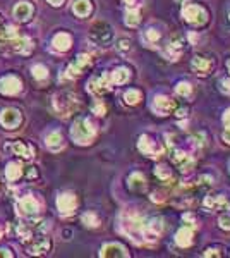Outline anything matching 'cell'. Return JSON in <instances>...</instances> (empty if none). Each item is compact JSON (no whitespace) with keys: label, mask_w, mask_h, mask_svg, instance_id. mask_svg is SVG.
Here are the masks:
<instances>
[{"label":"cell","mask_w":230,"mask_h":258,"mask_svg":"<svg viewBox=\"0 0 230 258\" xmlns=\"http://www.w3.org/2000/svg\"><path fill=\"white\" fill-rule=\"evenodd\" d=\"M185 112H187V108H179V110H177V115H179V117H184Z\"/></svg>","instance_id":"obj_51"},{"label":"cell","mask_w":230,"mask_h":258,"mask_svg":"<svg viewBox=\"0 0 230 258\" xmlns=\"http://www.w3.org/2000/svg\"><path fill=\"white\" fill-rule=\"evenodd\" d=\"M124 2H126L129 7H132V6H134V4H136V0H124Z\"/></svg>","instance_id":"obj_52"},{"label":"cell","mask_w":230,"mask_h":258,"mask_svg":"<svg viewBox=\"0 0 230 258\" xmlns=\"http://www.w3.org/2000/svg\"><path fill=\"white\" fill-rule=\"evenodd\" d=\"M12 152H14V155L21 157L24 160L33 159V148L24 145L23 141H14V143H12Z\"/></svg>","instance_id":"obj_23"},{"label":"cell","mask_w":230,"mask_h":258,"mask_svg":"<svg viewBox=\"0 0 230 258\" xmlns=\"http://www.w3.org/2000/svg\"><path fill=\"white\" fill-rule=\"evenodd\" d=\"M57 207L62 215H71L76 210V207H78V200H76V196L72 193H62L57 198Z\"/></svg>","instance_id":"obj_9"},{"label":"cell","mask_w":230,"mask_h":258,"mask_svg":"<svg viewBox=\"0 0 230 258\" xmlns=\"http://www.w3.org/2000/svg\"><path fill=\"white\" fill-rule=\"evenodd\" d=\"M179 2H184V0H179Z\"/></svg>","instance_id":"obj_54"},{"label":"cell","mask_w":230,"mask_h":258,"mask_svg":"<svg viewBox=\"0 0 230 258\" xmlns=\"http://www.w3.org/2000/svg\"><path fill=\"white\" fill-rule=\"evenodd\" d=\"M161 229H163L161 220L151 219L148 224H144V237H146V239H156V237L161 234Z\"/></svg>","instance_id":"obj_20"},{"label":"cell","mask_w":230,"mask_h":258,"mask_svg":"<svg viewBox=\"0 0 230 258\" xmlns=\"http://www.w3.org/2000/svg\"><path fill=\"white\" fill-rule=\"evenodd\" d=\"M21 114H19L16 108H6V110L0 114V122H2V126L6 129H16L19 127V124H21Z\"/></svg>","instance_id":"obj_11"},{"label":"cell","mask_w":230,"mask_h":258,"mask_svg":"<svg viewBox=\"0 0 230 258\" xmlns=\"http://www.w3.org/2000/svg\"><path fill=\"white\" fill-rule=\"evenodd\" d=\"M83 224L88 225V227H96V225L100 224V220L93 212H88V213H84V215H83Z\"/></svg>","instance_id":"obj_33"},{"label":"cell","mask_w":230,"mask_h":258,"mask_svg":"<svg viewBox=\"0 0 230 258\" xmlns=\"http://www.w3.org/2000/svg\"><path fill=\"white\" fill-rule=\"evenodd\" d=\"M0 236H2V231H0Z\"/></svg>","instance_id":"obj_55"},{"label":"cell","mask_w":230,"mask_h":258,"mask_svg":"<svg viewBox=\"0 0 230 258\" xmlns=\"http://www.w3.org/2000/svg\"><path fill=\"white\" fill-rule=\"evenodd\" d=\"M204 256H220V253L216 251V249H206V251H204Z\"/></svg>","instance_id":"obj_45"},{"label":"cell","mask_w":230,"mask_h":258,"mask_svg":"<svg viewBox=\"0 0 230 258\" xmlns=\"http://www.w3.org/2000/svg\"><path fill=\"white\" fill-rule=\"evenodd\" d=\"M129 188L132 189V191H143L144 188H146V179L143 177V174H139V172H134V174H131L127 181Z\"/></svg>","instance_id":"obj_26"},{"label":"cell","mask_w":230,"mask_h":258,"mask_svg":"<svg viewBox=\"0 0 230 258\" xmlns=\"http://www.w3.org/2000/svg\"><path fill=\"white\" fill-rule=\"evenodd\" d=\"M33 76L38 81H42V79H47V76H48V71H47V67L45 66H35L33 67Z\"/></svg>","instance_id":"obj_38"},{"label":"cell","mask_w":230,"mask_h":258,"mask_svg":"<svg viewBox=\"0 0 230 258\" xmlns=\"http://www.w3.org/2000/svg\"><path fill=\"white\" fill-rule=\"evenodd\" d=\"M184 222H187V224H185V225H187V227H191V229H196V220H194V217H192V215H189V213H187V215H184Z\"/></svg>","instance_id":"obj_44"},{"label":"cell","mask_w":230,"mask_h":258,"mask_svg":"<svg viewBox=\"0 0 230 258\" xmlns=\"http://www.w3.org/2000/svg\"><path fill=\"white\" fill-rule=\"evenodd\" d=\"M21 91V81L14 76H4L0 79V93L4 95H18Z\"/></svg>","instance_id":"obj_14"},{"label":"cell","mask_w":230,"mask_h":258,"mask_svg":"<svg viewBox=\"0 0 230 258\" xmlns=\"http://www.w3.org/2000/svg\"><path fill=\"white\" fill-rule=\"evenodd\" d=\"M11 45V50L16 52V54H23V55H28L31 50H33V43H31L30 38H26V36H16V38L12 40H7Z\"/></svg>","instance_id":"obj_12"},{"label":"cell","mask_w":230,"mask_h":258,"mask_svg":"<svg viewBox=\"0 0 230 258\" xmlns=\"http://www.w3.org/2000/svg\"><path fill=\"white\" fill-rule=\"evenodd\" d=\"M138 148H139V152H143V155H148V157H151V159H158L161 153H163L160 145L155 143L150 136H141L138 141Z\"/></svg>","instance_id":"obj_6"},{"label":"cell","mask_w":230,"mask_h":258,"mask_svg":"<svg viewBox=\"0 0 230 258\" xmlns=\"http://www.w3.org/2000/svg\"><path fill=\"white\" fill-rule=\"evenodd\" d=\"M78 105H79L78 96L69 93V91H60V93L54 96V107L57 110V114L62 115V117L71 115L78 108Z\"/></svg>","instance_id":"obj_3"},{"label":"cell","mask_w":230,"mask_h":258,"mask_svg":"<svg viewBox=\"0 0 230 258\" xmlns=\"http://www.w3.org/2000/svg\"><path fill=\"white\" fill-rule=\"evenodd\" d=\"M223 124L225 126H230V108L225 110V114H223Z\"/></svg>","instance_id":"obj_47"},{"label":"cell","mask_w":230,"mask_h":258,"mask_svg":"<svg viewBox=\"0 0 230 258\" xmlns=\"http://www.w3.org/2000/svg\"><path fill=\"white\" fill-rule=\"evenodd\" d=\"M151 108L155 110V114L158 115H167L168 112L173 108V102L168 96L165 95H156L155 98H153V103H151Z\"/></svg>","instance_id":"obj_15"},{"label":"cell","mask_w":230,"mask_h":258,"mask_svg":"<svg viewBox=\"0 0 230 258\" xmlns=\"http://www.w3.org/2000/svg\"><path fill=\"white\" fill-rule=\"evenodd\" d=\"M52 45H54L55 50L66 52V50H69V48H71L72 40L67 33H59V35L54 36V40H52Z\"/></svg>","instance_id":"obj_22"},{"label":"cell","mask_w":230,"mask_h":258,"mask_svg":"<svg viewBox=\"0 0 230 258\" xmlns=\"http://www.w3.org/2000/svg\"><path fill=\"white\" fill-rule=\"evenodd\" d=\"M175 243L182 248H187L189 244L192 243V229L187 227V225H184V227L175 234Z\"/></svg>","instance_id":"obj_24"},{"label":"cell","mask_w":230,"mask_h":258,"mask_svg":"<svg viewBox=\"0 0 230 258\" xmlns=\"http://www.w3.org/2000/svg\"><path fill=\"white\" fill-rule=\"evenodd\" d=\"M18 210L24 217H33L40 210V203L36 201V198H33V196H23L18 203Z\"/></svg>","instance_id":"obj_10"},{"label":"cell","mask_w":230,"mask_h":258,"mask_svg":"<svg viewBox=\"0 0 230 258\" xmlns=\"http://www.w3.org/2000/svg\"><path fill=\"white\" fill-rule=\"evenodd\" d=\"M124 100H126L127 105H136V103L141 100V91L129 90V91H126V95H124Z\"/></svg>","instance_id":"obj_32"},{"label":"cell","mask_w":230,"mask_h":258,"mask_svg":"<svg viewBox=\"0 0 230 258\" xmlns=\"http://www.w3.org/2000/svg\"><path fill=\"white\" fill-rule=\"evenodd\" d=\"M114 38V31H112L110 24H107L105 21H96L90 30V40L95 45L100 47H107L108 43Z\"/></svg>","instance_id":"obj_4"},{"label":"cell","mask_w":230,"mask_h":258,"mask_svg":"<svg viewBox=\"0 0 230 258\" xmlns=\"http://www.w3.org/2000/svg\"><path fill=\"white\" fill-rule=\"evenodd\" d=\"M172 160L182 172H189L194 167V159H192L189 153H185L184 150H177V148L172 150Z\"/></svg>","instance_id":"obj_8"},{"label":"cell","mask_w":230,"mask_h":258,"mask_svg":"<svg viewBox=\"0 0 230 258\" xmlns=\"http://www.w3.org/2000/svg\"><path fill=\"white\" fill-rule=\"evenodd\" d=\"M47 147H48V150H52V152L62 150V148H64V138H62V135H60L59 131L50 133V135L47 136Z\"/></svg>","instance_id":"obj_25"},{"label":"cell","mask_w":230,"mask_h":258,"mask_svg":"<svg viewBox=\"0 0 230 258\" xmlns=\"http://www.w3.org/2000/svg\"><path fill=\"white\" fill-rule=\"evenodd\" d=\"M72 11H74V14L79 16V18H86L91 12V2L90 0H76Z\"/></svg>","instance_id":"obj_27"},{"label":"cell","mask_w":230,"mask_h":258,"mask_svg":"<svg viewBox=\"0 0 230 258\" xmlns=\"http://www.w3.org/2000/svg\"><path fill=\"white\" fill-rule=\"evenodd\" d=\"M155 174L158 176L161 181H167V179H170L172 172H170V169H168L167 165H158V167L155 169Z\"/></svg>","instance_id":"obj_35"},{"label":"cell","mask_w":230,"mask_h":258,"mask_svg":"<svg viewBox=\"0 0 230 258\" xmlns=\"http://www.w3.org/2000/svg\"><path fill=\"white\" fill-rule=\"evenodd\" d=\"M182 48H184V40H182V36L175 35V36H173V38L170 40V42L167 43V48H165L163 55H165V57H167L168 60H177V59H179V55H180V52H182Z\"/></svg>","instance_id":"obj_13"},{"label":"cell","mask_w":230,"mask_h":258,"mask_svg":"<svg viewBox=\"0 0 230 258\" xmlns=\"http://www.w3.org/2000/svg\"><path fill=\"white\" fill-rule=\"evenodd\" d=\"M192 69L197 71L199 74H206L211 69V62L206 57H194L192 59Z\"/></svg>","instance_id":"obj_28"},{"label":"cell","mask_w":230,"mask_h":258,"mask_svg":"<svg viewBox=\"0 0 230 258\" xmlns=\"http://www.w3.org/2000/svg\"><path fill=\"white\" fill-rule=\"evenodd\" d=\"M220 227L225 229V231H230V215H221L218 220Z\"/></svg>","instance_id":"obj_41"},{"label":"cell","mask_w":230,"mask_h":258,"mask_svg":"<svg viewBox=\"0 0 230 258\" xmlns=\"http://www.w3.org/2000/svg\"><path fill=\"white\" fill-rule=\"evenodd\" d=\"M189 143H191V147L194 148V150H201L203 148V145H204V136L201 135H194V136H191L189 138Z\"/></svg>","instance_id":"obj_36"},{"label":"cell","mask_w":230,"mask_h":258,"mask_svg":"<svg viewBox=\"0 0 230 258\" xmlns=\"http://www.w3.org/2000/svg\"><path fill=\"white\" fill-rule=\"evenodd\" d=\"M227 67H228V71H230V60H228V64H227Z\"/></svg>","instance_id":"obj_53"},{"label":"cell","mask_w":230,"mask_h":258,"mask_svg":"<svg viewBox=\"0 0 230 258\" xmlns=\"http://www.w3.org/2000/svg\"><path fill=\"white\" fill-rule=\"evenodd\" d=\"M124 21H126L127 26H131V28L138 26V24H139V12L136 9H127L126 19H124Z\"/></svg>","instance_id":"obj_31"},{"label":"cell","mask_w":230,"mask_h":258,"mask_svg":"<svg viewBox=\"0 0 230 258\" xmlns=\"http://www.w3.org/2000/svg\"><path fill=\"white\" fill-rule=\"evenodd\" d=\"M110 76L108 74H102L93 78L90 83H88V90L91 91L93 95H105L107 91H110Z\"/></svg>","instance_id":"obj_7"},{"label":"cell","mask_w":230,"mask_h":258,"mask_svg":"<svg viewBox=\"0 0 230 258\" xmlns=\"http://www.w3.org/2000/svg\"><path fill=\"white\" fill-rule=\"evenodd\" d=\"M182 16L187 23L194 24V26H201L208 21V14L203 7L199 6H185L184 11H182Z\"/></svg>","instance_id":"obj_5"},{"label":"cell","mask_w":230,"mask_h":258,"mask_svg":"<svg viewBox=\"0 0 230 258\" xmlns=\"http://www.w3.org/2000/svg\"><path fill=\"white\" fill-rule=\"evenodd\" d=\"M100 256H103V258H126V256H129V253L126 251V248H124L122 244L108 243L102 248Z\"/></svg>","instance_id":"obj_16"},{"label":"cell","mask_w":230,"mask_h":258,"mask_svg":"<svg viewBox=\"0 0 230 258\" xmlns=\"http://www.w3.org/2000/svg\"><path fill=\"white\" fill-rule=\"evenodd\" d=\"M204 207L208 210H230V201L225 196H206Z\"/></svg>","instance_id":"obj_19"},{"label":"cell","mask_w":230,"mask_h":258,"mask_svg":"<svg viewBox=\"0 0 230 258\" xmlns=\"http://www.w3.org/2000/svg\"><path fill=\"white\" fill-rule=\"evenodd\" d=\"M88 64H90V55H86V54L78 55L74 62L67 67V76H69V78H76V76H79Z\"/></svg>","instance_id":"obj_17"},{"label":"cell","mask_w":230,"mask_h":258,"mask_svg":"<svg viewBox=\"0 0 230 258\" xmlns=\"http://www.w3.org/2000/svg\"><path fill=\"white\" fill-rule=\"evenodd\" d=\"M18 234H19V237H21V241H24V243H26V241H30L31 239V229L28 227L26 224H21V225H18Z\"/></svg>","instance_id":"obj_34"},{"label":"cell","mask_w":230,"mask_h":258,"mask_svg":"<svg viewBox=\"0 0 230 258\" xmlns=\"http://www.w3.org/2000/svg\"><path fill=\"white\" fill-rule=\"evenodd\" d=\"M117 48H119L120 52H129V48H131V42H129L127 38H122L117 42Z\"/></svg>","instance_id":"obj_40"},{"label":"cell","mask_w":230,"mask_h":258,"mask_svg":"<svg viewBox=\"0 0 230 258\" xmlns=\"http://www.w3.org/2000/svg\"><path fill=\"white\" fill-rule=\"evenodd\" d=\"M220 90L225 95H230V79H221L220 81Z\"/></svg>","instance_id":"obj_43"},{"label":"cell","mask_w":230,"mask_h":258,"mask_svg":"<svg viewBox=\"0 0 230 258\" xmlns=\"http://www.w3.org/2000/svg\"><path fill=\"white\" fill-rule=\"evenodd\" d=\"M151 200H153V201H161L163 198H161V195H156V193H153V195H151Z\"/></svg>","instance_id":"obj_50"},{"label":"cell","mask_w":230,"mask_h":258,"mask_svg":"<svg viewBox=\"0 0 230 258\" xmlns=\"http://www.w3.org/2000/svg\"><path fill=\"white\" fill-rule=\"evenodd\" d=\"M122 231L131 237L134 243H143L144 239V222L136 213H129L122 217Z\"/></svg>","instance_id":"obj_1"},{"label":"cell","mask_w":230,"mask_h":258,"mask_svg":"<svg viewBox=\"0 0 230 258\" xmlns=\"http://www.w3.org/2000/svg\"><path fill=\"white\" fill-rule=\"evenodd\" d=\"M28 251L31 255H45L50 248V241L47 237H36V239H30L28 241Z\"/></svg>","instance_id":"obj_18"},{"label":"cell","mask_w":230,"mask_h":258,"mask_svg":"<svg viewBox=\"0 0 230 258\" xmlns=\"http://www.w3.org/2000/svg\"><path fill=\"white\" fill-rule=\"evenodd\" d=\"M48 4H50V6H54V7H59V6H62V4H64V0H48Z\"/></svg>","instance_id":"obj_48"},{"label":"cell","mask_w":230,"mask_h":258,"mask_svg":"<svg viewBox=\"0 0 230 258\" xmlns=\"http://www.w3.org/2000/svg\"><path fill=\"white\" fill-rule=\"evenodd\" d=\"M21 172H23V167L19 164H14V162H11L6 169V176L9 181H18L19 177H21Z\"/></svg>","instance_id":"obj_30"},{"label":"cell","mask_w":230,"mask_h":258,"mask_svg":"<svg viewBox=\"0 0 230 258\" xmlns=\"http://www.w3.org/2000/svg\"><path fill=\"white\" fill-rule=\"evenodd\" d=\"M33 16V6L28 2H19L18 6L14 7V18L18 21H28V19Z\"/></svg>","instance_id":"obj_21"},{"label":"cell","mask_w":230,"mask_h":258,"mask_svg":"<svg viewBox=\"0 0 230 258\" xmlns=\"http://www.w3.org/2000/svg\"><path fill=\"white\" fill-rule=\"evenodd\" d=\"M223 141L230 145V126H227V129L223 131Z\"/></svg>","instance_id":"obj_46"},{"label":"cell","mask_w":230,"mask_h":258,"mask_svg":"<svg viewBox=\"0 0 230 258\" xmlns=\"http://www.w3.org/2000/svg\"><path fill=\"white\" fill-rule=\"evenodd\" d=\"M144 40H146L150 45H153V43H156L160 40V33L156 30H146V33H144Z\"/></svg>","instance_id":"obj_39"},{"label":"cell","mask_w":230,"mask_h":258,"mask_svg":"<svg viewBox=\"0 0 230 258\" xmlns=\"http://www.w3.org/2000/svg\"><path fill=\"white\" fill-rule=\"evenodd\" d=\"M95 135H96V129L88 119H78L71 129L72 140L79 145H90L93 138H95Z\"/></svg>","instance_id":"obj_2"},{"label":"cell","mask_w":230,"mask_h":258,"mask_svg":"<svg viewBox=\"0 0 230 258\" xmlns=\"http://www.w3.org/2000/svg\"><path fill=\"white\" fill-rule=\"evenodd\" d=\"M0 256H7V258H11V256H12V253H9V249H0Z\"/></svg>","instance_id":"obj_49"},{"label":"cell","mask_w":230,"mask_h":258,"mask_svg":"<svg viewBox=\"0 0 230 258\" xmlns=\"http://www.w3.org/2000/svg\"><path fill=\"white\" fill-rule=\"evenodd\" d=\"M175 91L180 96H191L192 86L189 83H179V84H177V88H175Z\"/></svg>","instance_id":"obj_37"},{"label":"cell","mask_w":230,"mask_h":258,"mask_svg":"<svg viewBox=\"0 0 230 258\" xmlns=\"http://www.w3.org/2000/svg\"><path fill=\"white\" fill-rule=\"evenodd\" d=\"M129 78H131V72H129L126 67H119V69H115L114 72H112V76H110L112 83H115V84L127 83Z\"/></svg>","instance_id":"obj_29"},{"label":"cell","mask_w":230,"mask_h":258,"mask_svg":"<svg viewBox=\"0 0 230 258\" xmlns=\"http://www.w3.org/2000/svg\"><path fill=\"white\" fill-rule=\"evenodd\" d=\"M93 112H95L96 115H105V112H107V108L102 102H96L95 105H93Z\"/></svg>","instance_id":"obj_42"}]
</instances>
